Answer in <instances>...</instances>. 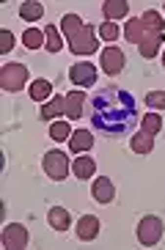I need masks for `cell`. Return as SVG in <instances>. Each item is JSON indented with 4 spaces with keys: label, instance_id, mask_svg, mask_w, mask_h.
<instances>
[{
    "label": "cell",
    "instance_id": "6da1fadb",
    "mask_svg": "<svg viewBox=\"0 0 165 250\" xmlns=\"http://www.w3.org/2000/svg\"><path fill=\"white\" fill-rule=\"evenodd\" d=\"M88 124L107 140H121L138 126V102L124 88L107 85L88 99Z\"/></svg>",
    "mask_w": 165,
    "mask_h": 250
},
{
    "label": "cell",
    "instance_id": "7a4b0ae2",
    "mask_svg": "<svg viewBox=\"0 0 165 250\" xmlns=\"http://www.w3.org/2000/svg\"><path fill=\"white\" fill-rule=\"evenodd\" d=\"M61 33L66 36L69 42V50L75 55H94L99 50V39H97V30L85 25L77 14H63L61 17Z\"/></svg>",
    "mask_w": 165,
    "mask_h": 250
},
{
    "label": "cell",
    "instance_id": "3957f363",
    "mask_svg": "<svg viewBox=\"0 0 165 250\" xmlns=\"http://www.w3.org/2000/svg\"><path fill=\"white\" fill-rule=\"evenodd\" d=\"M124 39L141 50L143 58H154V55L160 52V47L165 44V33H157V30L146 28V25L141 22V17L124 22Z\"/></svg>",
    "mask_w": 165,
    "mask_h": 250
},
{
    "label": "cell",
    "instance_id": "277c9868",
    "mask_svg": "<svg viewBox=\"0 0 165 250\" xmlns=\"http://www.w3.org/2000/svg\"><path fill=\"white\" fill-rule=\"evenodd\" d=\"M25 83H28V66L25 63H3V69H0V88L17 94V91L25 88Z\"/></svg>",
    "mask_w": 165,
    "mask_h": 250
},
{
    "label": "cell",
    "instance_id": "5b68a950",
    "mask_svg": "<svg viewBox=\"0 0 165 250\" xmlns=\"http://www.w3.org/2000/svg\"><path fill=\"white\" fill-rule=\"evenodd\" d=\"M41 168H44V173L50 179H55V182H63V179L72 173V165H69L66 154H63V151H58V148L47 151L44 160H41Z\"/></svg>",
    "mask_w": 165,
    "mask_h": 250
},
{
    "label": "cell",
    "instance_id": "8992f818",
    "mask_svg": "<svg viewBox=\"0 0 165 250\" xmlns=\"http://www.w3.org/2000/svg\"><path fill=\"white\" fill-rule=\"evenodd\" d=\"M163 220H160L157 214H146L141 223H138V242L143 245V248H151V245H157L160 239H163Z\"/></svg>",
    "mask_w": 165,
    "mask_h": 250
},
{
    "label": "cell",
    "instance_id": "52a82bcc",
    "mask_svg": "<svg viewBox=\"0 0 165 250\" xmlns=\"http://www.w3.org/2000/svg\"><path fill=\"white\" fill-rule=\"evenodd\" d=\"M99 66L105 74H121L124 66H127V55L119 50V47H105V50L99 52Z\"/></svg>",
    "mask_w": 165,
    "mask_h": 250
},
{
    "label": "cell",
    "instance_id": "ba28073f",
    "mask_svg": "<svg viewBox=\"0 0 165 250\" xmlns=\"http://www.w3.org/2000/svg\"><path fill=\"white\" fill-rule=\"evenodd\" d=\"M69 80L75 83V88H91L97 83V66L91 61H80L69 69Z\"/></svg>",
    "mask_w": 165,
    "mask_h": 250
},
{
    "label": "cell",
    "instance_id": "9c48e42d",
    "mask_svg": "<svg viewBox=\"0 0 165 250\" xmlns=\"http://www.w3.org/2000/svg\"><path fill=\"white\" fill-rule=\"evenodd\" d=\"M3 248L6 250H25L28 248V228L20 226V223L6 226L3 228Z\"/></svg>",
    "mask_w": 165,
    "mask_h": 250
},
{
    "label": "cell",
    "instance_id": "30bf717a",
    "mask_svg": "<svg viewBox=\"0 0 165 250\" xmlns=\"http://www.w3.org/2000/svg\"><path fill=\"white\" fill-rule=\"evenodd\" d=\"M91 198L97 201V204H110L116 198V187L107 176H99L97 182L91 184Z\"/></svg>",
    "mask_w": 165,
    "mask_h": 250
},
{
    "label": "cell",
    "instance_id": "8fae6325",
    "mask_svg": "<svg viewBox=\"0 0 165 250\" xmlns=\"http://www.w3.org/2000/svg\"><path fill=\"white\" fill-rule=\"evenodd\" d=\"M97 236H99V217H94V214H82L80 220H77V239L91 242V239H97Z\"/></svg>",
    "mask_w": 165,
    "mask_h": 250
},
{
    "label": "cell",
    "instance_id": "7c38bea8",
    "mask_svg": "<svg viewBox=\"0 0 165 250\" xmlns=\"http://www.w3.org/2000/svg\"><path fill=\"white\" fill-rule=\"evenodd\" d=\"M69 148H72V154H85L88 148H94V135L88 132V129H77V132H72V138H69Z\"/></svg>",
    "mask_w": 165,
    "mask_h": 250
},
{
    "label": "cell",
    "instance_id": "4fadbf2b",
    "mask_svg": "<svg viewBox=\"0 0 165 250\" xmlns=\"http://www.w3.org/2000/svg\"><path fill=\"white\" fill-rule=\"evenodd\" d=\"M82 104H88V99H85V94H82L80 88L66 94V116L72 118V121H77V118L82 116Z\"/></svg>",
    "mask_w": 165,
    "mask_h": 250
},
{
    "label": "cell",
    "instance_id": "5bb4252c",
    "mask_svg": "<svg viewBox=\"0 0 165 250\" xmlns=\"http://www.w3.org/2000/svg\"><path fill=\"white\" fill-rule=\"evenodd\" d=\"M66 113V96H58L55 94V99H50L47 104H41V121H55L58 116H63Z\"/></svg>",
    "mask_w": 165,
    "mask_h": 250
},
{
    "label": "cell",
    "instance_id": "9a60e30c",
    "mask_svg": "<svg viewBox=\"0 0 165 250\" xmlns=\"http://www.w3.org/2000/svg\"><path fill=\"white\" fill-rule=\"evenodd\" d=\"M127 11H129L127 0H105V6H102V14L107 17V22H116L121 17H127Z\"/></svg>",
    "mask_w": 165,
    "mask_h": 250
},
{
    "label": "cell",
    "instance_id": "2e32d148",
    "mask_svg": "<svg viewBox=\"0 0 165 250\" xmlns=\"http://www.w3.org/2000/svg\"><path fill=\"white\" fill-rule=\"evenodd\" d=\"M47 223H50L55 231H66V228L72 226V214H69L63 206H53L50 214H47Z\"/></svg>",
    "mask_w": 165,
    "mask_h": 250
},
{
    "label": "cell",
    "instance_id": "e0dca14e",
    "mask_svg": "<svg viewBox=\"0 0 165 250\" xmlns=\"http://www.w3.org/2000/svg\"><path fill=\"white\" fill-rule=\"evenodd\" d=\"M94 170H97V162L91 160V157H75V162H72V173L77 179H91Z\"/></svg>",
    "mask_w": 165,
    "mask_h": 250
},
{
    "label": "cell",
    "instance_id": "ac0fdd59",
    "mask_svg": "<svg viewBox=\"0 0 165 250\" xmlns=\"http://www.w3.org/2000/svg\"><path fill=\"white\" fill-rule=\"evenodd\" d=\"M50 94H53V83H50V80L41 77V80L30 83V99H33V102H47Z\"/></svg>",
    "mask_w": 165,
    "mask_h": 250
},
{
    "label": "cell",
    "instance_id": "d6986e66",
    "mask_svg": "<svg viewBox=\"0 0 165 250\" xmlns=\"http://www.w3.org/2000/svg\"><path fill=\"white\" fill-rule=\"evenodd\" d=\"M20 17H22L25 22H36V20L44 17V6L36 3V0H25L22 6H20Z\"/></svg>",
    "mask_w": 165,
    "mask_h": 250
},
{
    "label": "cell",
    "instance_id": "ffe728a7",
    "mask_svg": "<svg viewBox=\"0 0 165 250\" xmlns=\"http://www.w3.org/2000/svg\"><path fill=\"white\" fill-rule=\"evenodd\" d=\"M44 47L47 52H61V47H63V39H61V30L55 28V25H47L44 28Z\"/></svg>",
    "mask_w": 165,
    "mask_h": 250
},
{
    "label": "cell",
    "instance_id": "44dd1931",
    "mask_svg": "<svg viewBox=\"0 0 165 250\" xmlns=\"http://www.w3.org/2000/svg\"><path fill=\"white\" fill-rule=\"evenodd\" d=\"M151 148H154V135L141 129V132L132 138V151H135V154H149Z\"/></svg>",
    "mask_w": 165,
    "mask_h": 250
},
{
    "label": "cell",
    "instance_id": "7402d4cb",
    "mask_svg": "<svg viewBox=\"0 0 165 250\" xmlns=\"http://www.w3.org/2000/svg\"><path fill=\"white\" fill-rule=\"evenodd\" d=\"M22 44L28 50H39V47H44V30H36V28H28L22 36Z\"/></svg>",
    "mask_w": 165,
    "mask_h": 250
},
{
    "label": "cell",
    "instance_id": "603a6c76",
    "mask_svg": "<svg viewBox=\"0 0 165 250\" xmlns=\"http://www.w3.org/2000/svg\"><path fill=\"white\" fill-rule=\"evenodd\" d=\"M50 138L58 143V140H69L72 138V126L66 124V121H53L50 124Z\"/></svg>",
    "mask_w": 165,
    "mask_h": 250
},
{
    "label": "cell",
    "instance_id": "cb8c5ba5",
    "mask_svg": "<svg viewBox=\"0 0 165 250\" xmlns=\"http://www.w3.org/2000/svg\"><path fill=\"white\" fill-rule=\"evenodd\" d=\"M141 22L146 25V28L157 30V33H165V20L157 14V11H146V14H141Z\"/></svg>",
    "mask_w": 165,
    "mask_h": 250
},
{
    "label": "cell",
    "instance_id": "d4e9b609",
    "mask_svg": "<svg viewBox=\"0 0 165 250\" xmlns=\"http://www.w3.org/2000/svg\"><path fill=\"white\" fill-rule=\"evenodd\" d=\"M99 39L102 42H116V39H121V28L116 22H102L99 25Z\"/></svg>",
    "mask_w": 165,
    "mask_h": 250
},
{
    "label": "cell",
    "instance_id": "484cf974",
    "mask_svg": "<svg viewBox=\"0 0 165 250\" xmlns=\"http://www.w3.org/2000/svg\"><path fill=\"white\" fill-rule=\"evenodd\" d=\"M160 129H163V118H160L157 113H146V116H143V132L157 135Z\"/></svg>",
    "mask_w": 165,
    "mask_h": 250
},
{
    "label": "cell",
    "instance_id": "4316f807",
    "mask_svg": "<svg viewBox=\"0 0 165 250\" xmlns=\"http://www.w3.org/2000/svg\"><path fill=\"white\" fill-rule=\"evenodd\" d=\"M146 104L151 110H165V91H149L146 94Z\"/></svg>",
    "mask_w": 165,
    "mask_h": 250
},
{
    "label": "cell",
    "instance_id": "83f0119b",
    "mask_svg": "<svg viewBox=\"0 0 165 250\" xmlns=\"http://www.w3.org/2000/svg\"><path fill=\"white\" fill-rule=\"evenodd\" d=\"M11 47H14V33H11V30H0V52L8 55Z\"/></svg>",
    "mask_w": 165,
    "mask_h": 250
},
{
    "label": "cell",
    "instance_id": "f1b7e54d",
    "mask_svg": "<svg viewBox=\"0 0 165 250\" xmlns=\"http://www.w3.org/2000/svg\"><path fill=\"white\" fill-rule=\"evenodd\" d=\"M163 69H165V52H163Z\"/></svg>",
    "mask_w": 165,
    "mask_h": 250
}]
</instances>
